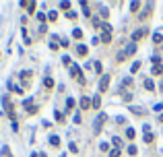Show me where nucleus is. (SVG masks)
<instances>
[{
    "instance_id": "14",
    "label": "nucleus",
    "mask_w": 163,
    "mask_h": 157,
    "mask_svg": "<svg viewBox=\"0 0 163 157\" xmlns=\"http://www.w3.org/2000/svg\"><path fill=\"white\" fill-rule=\"evenodd\" d=\"M153 41H155V43H161V41H163V37L159 35V33H155V35H153Z\"/></svg>"
},
{
    "instance_id": "17",
    "label": "nucleus",
    "mask_w": 163,
    "mask_h": 157,
    "mask_svg": "<svg viewBox=\"0 0 163 157\" xmlns=\"http://www.w3.org/2000/svg\"><path fill=\"white\" fill-rule=\"evenodd\" d=\"M110 157H120V149H114V151L110 153Z\"/></svg>"
},
{
    "instance_id": "16",
    "label": "nucleus",
    "mask_w": 163,
    "mask_h": 157,
    "mask_svg": "<svg viewBox=\"0 0 163 157\" xmlns=\"http://www.w3.org/2000/svg\"><path fill=\"white\" fill-rule=\"evenodd\" d=\"M79 54H81V56H87V48H85V45H79Z\"/></svg>"
},
{
    "instance_id": "1",
    "label": "nucleus",
    "mask_w": 163,
    "mask_h": 157,
    "mask_svg": "<svg viewBox=\"0 0 163 157\" xmlns=\"http://www.w3.org/2000/svg\"><path fill=\"white\" fill-rule=\"evenodd\" d=\"M107 87H110V77H107V75H103L101 81H99V93H105V91H107Z\"/></svg>"
},
{
    "instance_id": "18",
    "label": "nucleus",
    "mask_w": 163,
    "mask_h": 157,
    "mask_svg": "<svg viewBox=\"0 0 163 157\" xmlns=\"http://www.w3.org/2000/svg\"><path fill=\"white\" fill-rule=\"evenodd\" d=\"M138 68H140V62H134V64H132V73H136Z\"/></svg>"
},
{
    "instance_id": "11",
    "label": "nucleus",
    "mask_w": 163,
    "mask_h": 157,
    "mask_svg": "<svg viewBox=\"0 0 163 157\" xmlns=\"http://www.w3.org/2000/svg\"><path fill=\"white\" fill-rule=\"evenodd\" d=\"M130 8H132V12H136V10L140 8V2H132V4H130Z\"/></svg>"
},
{
    "instance_id": "8",
    "label": "nucleus",
    "mask_w": 163,
    "mask_h": 157,
    "mask_svg": "<svg viewBox=\"0 0 163 157\" xmlns=\"http://www.w3.org/2000/svg\"><path fill=\"white\" fill-rule=\"evenodd\" d=\"M153 139H155V136H153L151 132H145V143H149V145H151V143H153Z\"/></svg>"
},
{
    "instance_id": "12",
    "label": "nucleus",
    "mask_w": 163,
    "mask_h": 157,
    "mask_svg": "<svg viewBox=\"0 0 163 157\" xmlns=\"http://www.w3.org/2000/svg\"><path fill=\"white\" fill-rule=\"evenodd\" d=\"M134 134H136L134 128H128V130H126V136H128V139H134Z\"/></svg>"
},
{
    "instance_id": "23",
    "label": "nucleus",
    "mask_w": 163,
    "mask_h": 157,
    "mask_svg": "<svg viewBox=\"0 0 163 157\" xmlns=\"http://www.w3.org/2000/svg\"><path fill=\"white\" fill-rule=\"evenodd\" d=\"M60 6H62V8H64V10H66V8H68V10H70V2H62V4H60Z\"/></svg>"
},
{
    "instance_id": "22",
    "label": "nucleus",
    "mask_w": 163,
    "mask_h": 157,
    "mask_svg": "<svg viewBox=\"0 0 163 157\" xmlns=\"http://www.w3.org/2000/svg\"><path fill=\"white\" fill-rule=\"evenodd\" d=\"M161 70H163V68H161V66H159V64H157V66H155V68H153V75H159V73H161Z\"/></svg>"
},
{
    "instance_id": "13",
    "label": "nucleus",
    "mask_w": 163,
    "mask_h": 157,
    "mask_svg": "<svg viewBox=\"0 0 163 157\" xmlns=\"http://www.w3.org/2000/svg\"><path fill=\"white\" fill-rule=\"evenodd\" d=\"M50 143H52L54 147H58V145H60V139H58V136H52V139H50Z\"/></svg>"
},
{
    "instance_id": "5",
    "label": "nucleus",
    "mask_w": 163,
    "mask_h": 157,
    "mask_svg": "<svg viewBox=\"0 0 163 157\" xmlns=\"http://www.w3.org/2000/svg\"><path fill=\"white\" fill-rule=\"evenodd\" d=\"M89 106H91V101H89L87 97H83V99H81V108H83V110H89Z\"/></svg>"
},
{
    "instance_id": "10",
    "label": "nucleus",
    "mask_w": 163,
    "mask_h": 157,
    "mask_svg": "<svg viewBox=\"0 0 163 157\" xmlns=\"http://www.w3.org/2000/svg\"><path fill=\"white\" fill-rule=\"evenodd\" d=\"M151 10H153V6H151V4H149V6H147V10H145V12H143V15H140V19H147V17H149V12H151Z\"/></svg>"
},
{
    "instance_id": "15",
    "label": "nucleus",
    "mask_w": 163,
    "mask_h": 157,
    "mask_svg": "<svg viewBox=\"0 0 163 157\" xmlns=\"http://www.w3.org/2000/svg\"><path fill=\"white\" fill-rule=\"evenodd\" d=\"M72 35H75L77 39H81L83 37V31H81V29H75V33H72Z\"/></svg>"
},
{
    "instance_id": "2",
    "label": "nucleus",
    "mask_w": 163,
    "mask_h": 157,
    "mask_svg": "<svg viewBox=\"0 0 163 157\" xmlns=\"http://www.w3.org/2000/svg\"><path fill=\"white\" fill-rule=\"evenodd\" d=\"M143 35H147V29H138L136 33H132V41L136 43V41H138V39L143 37Z\"/></svg>"
},
{
    "instance_id": "4",
    "label": "nucleus",
    "mask_w": 163,
    "mask_h": 157,
    "mask_svg": "<svg viewBox=\"0 0 163 157\" xmlns=\"http://www.w3.org/2000/svg\"><path fill=\"white\" fill-rule=\"evenodd\" d=\"M145 89H149V91H153V89H155V83H153L151 78H147V81H145Z\"/></svg>"
},
{
    "instance_id": "9",
    "label": "nucleus",
    "mask_w": 163,
    "mask_h": 157,
    "mask_svg": "<svg viewBox=\"0 0 163 157\" xmlns=\"http://www.w3.org/2000/svg\"><path fill=\"white\" fill-rule=\"evenodd\" d=\"M101 41H103V43H110V41H112V35H110V33H103V35H101Z\"/></svg>"
},
{
    "instance_id": "6",
    "label": "nucleus",
    "mask_w": 163,
    "mask_h": 157,
    "mask_svg": "<svg viewBox=\"0 0 163 157\" xmlns=\"http://www.w3.org/2000/svg\"><path fill=\"white\" fill-rule=\"evenodd\" d=\"M72 77L81 78V68H79V66H72Z\"/></svg>"
},
{
    "instance_id": "24",
    "label": "nucleus",
    "mask_w": 163,
    "mask_h": 157,
    "mask_svg": "<svg viewBox=\"0 0 163 157\" xmlns=\"http://www.w3.org/2000/svg\"><path fill=\"white\" fill-rule=\"evenodd\" d=\"M161 122H163V116H161Z\"/></svg>"
},
{
    "instance_id": "21",
    "label": "nucleus",
    "mask_w": 163,
    "mask_h": 157,
    "mask_svg": "<svg viewBox=\"0 0 163 157\" xmlns=\"http://www.w3.org/2000/svg\"><path fill=\"white\" fill-rule=\"evenodd\" d=\"M128 153H130V155H136V147H134V145H132V147H128Z\"/></svg>"
},
{
    "instance_id": "3",
    "label": "nucleus",
    "mask_w": 163,
    "mask_h": 157,
    "mask_svg": "<svg viewBox=\"0 0 163 157\" xmlns=\"http://www.w3.org/2000/svg\"><path fill=\"white\" fill-rule=\"evenodd\" d=\"M103 120H105V116H103V114H101V116L95 120V128H93V132H99V126L103 124Z\"/></svg>"
},
{
    "instance_id": "7",
    "label": "nucleus",
    "mask_w": 163,
    "mask_h": 157,
    "mask_svg": "<svg viewBox=\"0 0 163 157\" xmlns=\"http://www.w3.org/2000/svg\"><path fill=\"white\" fill-rule=\"evenodd\" d=\"M99 106H101V97H99V95H97V97H95V99H93V110H97V108H99Z\"/></svg>"
},
{
    "instance_id": "20",
    "label": "nucleus",
    "mask_w": 163,
    "mask_h": 157,
    "mask_svg": "<svg viewBox=\"0 0 163 157\" xmlns=\"http://www.w3.org/2000/svg\"><path fill=\"white\" fill-rule=\"evenodd\" d=\"M72 106H75V99H66V108H68V110H70V108H72Z\"/></svg>"
},
{
    "instance_id": "19",
    "label": "nucleus",
    "mask_w": 163,
    "mask_h": 157,
    "mask_svg": "<svg viewBox=\"0 0 163 157\" xmlns=\"http://www.w3.org/2000/svg\"><path fill=\"white\" fill-rule=\"evenodd\" d=\"M45 87H48V89L54 87V81H52V78H45Z\"/></svg>"
}]
</instances>
